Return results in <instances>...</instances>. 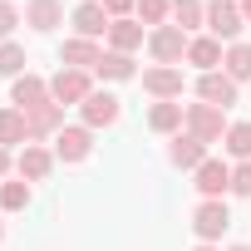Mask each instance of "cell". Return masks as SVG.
I'll list each match as a JSON object with an SVG mask.
<instances>
[{"mask_svg":"<svg viewBox=\"0 0 251 251\" xmlns=\"http://www.w3.org/2000/svg\"><path fill=\"white\" fill-rule=\"evenodd\" d=\"M182 128L212 148V143H222V138H226L231 123H226V108H212V103H202V99H197V103H187V123H182Z\"/></svg>","mask_w":251,"mask_h":251,"instance_id":"cell-1","label":"cell"},{"mask_svg":"<svg viewBox=\"0 0 251 251\" xmlns=\"http://www.w3.org/2000/svg\"><path fill=\"white\" fill-rule=\"evenodd\" d=\"M187 45H192V35L187 30H177L173 20L168 25H158V30H148V54H153V64H182L187 59Z\"/></svg>","mask_w":251,"mask_h":251,"instance_id":"cell-2","label":"cell"},{"mask_svg":"<svg viewBox=\"0 0 251 251\" xmlns=\"http://www.w3.org/2000/svg\"><path fill=\"white\" fill-rule=\"evenodd\" d=\"M231 226V207H226V197H202L197 207H192V231H197V241H222V231Z\"/></svg>","mask_w":251,"mask_h":251,"instance_id":"cell-3","label":"cell"},{"mask_svg":"<svg viewBox=\"0 0 251 251\" xmlns=\"http://www.w3.org/2000/svg\"><path fill=\"white\" fill-rule=\"evenodd\" d=\"M241 30H246V15H241L236 0H207V35H212V40L236 45Z\"/></svg>","mask_w":251,"mask_h":251,"instance_id":"cell-4","label":"cell"},{"mask_svg":"<svg viewBox=\"0 0 251 251\" xmlns=\"http://www.w3.org/2000/svg\"><path fill=\"white\" fill-rule=\"evenodd\" d=\"M89 94H94V74H84V69H59V74L50 79V99L64 103V108H69V103L79 108Z\"/></svg>","mask_w":251,"mask_h":251,"instance_id":"cell-5","label":"cell"},{"mask_svg":"<svg viewBox=\"0 0 251 251\" xmlns=\"http://www.w3.org/2000/svg\"><path fill=\"white\" fill-rule=\"evenodd\" d=\"M94 153V128H84V123H64L59 138H54V158L59 163H84Z\"/></svg>","mask_w":251,"mask_h":251,"instance_id":"cell-6","label":"cell"},{"mask_svg":"<svg viewBox=\"0 0 251 251\" xmlns=\"http://www.w3.org/2000/svg\"><path fill=\"white\" fill-rule=\"evenodd\" d=\"M69 25H74V35H79V40H99V35H108L113 15L99 5V0H84V5H74V10H69Z\"/></svg>","mask_w":251,"mask_h":251,"instance_id":"cell-7","label":"cell"},{"mask_svg":"<svg viewBox=\"0 0 251 251\" xmlns=\"http://www.w3.org/2000/svg\"><path fill=\"white\" fill-rule=\"evenodd\" d=\"M143 94H153V103L182 99V69H173V64H153V69H143Z\"/></svg>","mask_w":251,"mask_h":251,"instance_id":"cell-8","label":"cell"},{"mask_svg":"<svg viewBox=\"0 0 251 251\" xmlns=\"http://www.w3.org/2000/svg\"><path fill=\"white\" fill-rule=\"evenodd\" d=\"M236 94H241V84H236V79H226L222 69L197 74V99H202V103H212V108H231V103H236Z\"/></svg>","mask_w":251,"mask_h":251,"instance_id":"cell-9","label":"cell"},{"mask_svg":"<svg viewBox=\"0 0 251 251\" xmlns=\"http://www.w3.org/2000/svg\"><path fill=\"white\" fill-rule=\"evenodd\" d=\"M79 113H84V128H113V123H118V99L108 94V89H94L84 103H79Z\"/></svg>","mask_w":251,"mask_h":251,"instance_id":"cell-10","label":"cell"},{"mask_svg":"<svg viewBox=\"0 0 251 251\" xmlns=\"http://www.w3.org/2000/svg\"><path fill=\"white\" fill-rule=\"evenodd\" d=\"M207 158H212V153H207V143H202V138H192L187 128L168 143V163H173V168H182V173H197Z\"/></svg>","mask_w":251,"mask_h":251,"instance_id":"cell-11","label":"cell"},{"mask_svg":"<svg viewBox=\"0 0 251 251\" xmlns=\"http://www.w3.org/2000/svg\"><path fill=\"white\" fill-rule=\"evenodd\" d=\"M54 148H40V143H25L20 148V158H15V173L25 177V182H45L50 173H54Z\"/></svg>","mask_w":251,"mask_h":251,"instance_id":"cell-12","label":"cell"},{"mask_svg":"<svg viewBox=\"0 0 251 251\" xmlns=\"http://www.w3.org/2000/svg\"><path fill=\"white\" fill-rule=\"evenodd\" d=\"M192 187H197L202 197H226V192H231V163L207 158V163L192 173Z\"/></svg>","mask_w":251,"mask_h":251,"instance_id":"cell-13","label":"cell"},{"mask_svg":"<svg viewBox=\"0 0 251 251\" xmlns=\"http://www.w3.org/2000/svg\"><path fill=\"white\" fill-rule=\"evenodd\" d=\"M59 59H64V69H84V74H94L99 59H103V50H99V40H79V35H69L64 50H59Z\"/></svg>","mask_w":251,"mask_h":251,"instance_id":"cell-14","label":"cell"},{"mask_svg":"<svg viewBox=\"0 0 251 251\" xmlns=\"http://www.w3.org/2000/svg\"><path fill=\"white\" fill-rule=\"evenodd\" d=\"M10 103H15L20 113H30V108L50 103V79H40V74H20V79L10 84Z\"/></svg>","mask_w":251,"mask_h":251,"instance_id":"cell-15","label":"cell"},{"mask_svg":"<svg viewBox=\"0 0 251 251\" xmlns=\"http://www.w3.org/2000/svg\"><path fill=\"white\" fill-rule=\"evenodd\" d=\"M30 118V143H40V138H59V128H64V103H40V108H30L25 113Z\"/></svg>","mask_w":251,"mask_h":251,"instance_id":"cell-16","label":"cell"},{"mask_svg":"<svg viewBox=\"0 0 251 251\" xmlns=\"http://www.w3.org/2000/svg\"><path fill=\"white\" fill-rule=\"evenodd\" d=\"M25 25L40 30V35L59 30L64 25V0H25Z\"/></svg>","mask_w":251,"mask_h":251,"instance_id":"cell-17","label":"cell"},{"mask_svg":"<svg viewBox=\"0 0 251 251\" xmlns=\"http://www.w3.org/2000/svg\"><path fill=\"white\" fill-rule=\"evenodd\" d=\"M182 123H187V108H182L177 99H168V103H153V108H148V128H153V133H163V138H177V133H182Z\"/></svg>","mask_w":251,"mask_h":251,"instance_id":"cell-18","label":"cell"},{"mask_svg":"<svg viewBox=\"0 0 251 251\" xmlns=\"http://www.w3.org/2000/svg\"><path fill=\"white\" fill-rule=\"evenodd\" d=\"M222 40H212V35H192V45H187V64L197 69V74H212V69H222Z\"/></svg>","mask_w":251,"mask_h":251,"instance_id":"cell-19","label":"cell"},{"mask_svg":"<svg viewBox=\"0 0 251 251\" xmlns=\"http://www.w3.org/2000/svg\"><path fill=\"white\" fill-rule=\"evenodd\" d=\"M103 40H108V50H118V54H133L138 45H148V30H143V25L128 15V20H113Z\"/></svg>","mask_w":251,"mask_h":251,"instance_id":"cell-20","label":"cell"},{"mask_svg":"<svg viewBox=\"0 0 251 251\" xmlns=\"http://www.w3.org/2000/svg\"><path fill=\"white\" fill-rule=\"evenodd\" d=\"M25 143H30V118H25L15 103L0 108V148L10 153V148H25Z\"/></svg>","mask_w":251,"mask_h":251,"instance_id":"cell-21","label":"cell"},{"mask_svg":"<svg viewBox=\"0 0 251 251\" xmlns=\"http://www.w3.org/2000/svg\"><path fill=\"white\" fill-rule=\"evenodd\" d=\"M138 69H133V54H118V50H103V59H99V69H94V79H108V84H123V79H133Z\"/></svg>","mask_w":251,"mask_h":251,"instance_id":"cell-22","label":"cell"},{"mask_svg":"<svg viewBox=\"0 0 251 251\" xmlns=\"http://www.w3.org/2000/svg\"><path fill=\"white\" fill-rule=\"evenodd\" d=\"M222 74L226 79H236V84H246L251 79V45H226V54H222Z\"/></svg>","mask_w":251,"mask_h":251,"instance_id":"cell-23","label":"cell"},{"mask_svg":"<svg viewBox=\"0 0 251 251\" xmlns=\"http://www.w3.org/2000/svg\"><path fill=\"white\" fill-rule=\"evenodd\" d=\"M173 25L177 30H202L207 25V5H202V0H173Z\"/></svg>","mask_w":251,"mask_h":251,"instance_id":"cell-24","label":"cell"},{"mask_svg":"<svg viewBox=\"0 0 251 251\" xmlns=\"http://www.w3.org/2000/svg\"><path fill=\"white\" fill-rule=\"evenodd\" d=\"M222 148H226L236 163H251V118L231 123V128H226V138H222Z\"/></svg>","mask_w":251,"mask_h":251,"instance_id":"cell-25","label":"cell"},{"mask_svg":"<svg viewBox=\"0 0 251 251\" xmlns=\"http://www.w3.org/2000/svg\"><path fill=\"white\" fill-rule=\"evenodd\" d=\"M133 20H138V25H148V30L168 25V20H173V0H138V10H133Z\"/></svg>","mask_w":251,"mask_h":251,"instance_id":"cell-26","label":"cell"},{"mask_svg":"<svg viewBox=\"0 0 251 251\" xmlns=\"http://www.w3.org/2000/svg\"><path fill=\"white\" fill-rule=\"evenodd\" d=\"M30 207V182H0V212H25Z\"/></svg>","mask_w":251,"mask_h":251,"instance_id":"cell-27","label":"cell"},{"mask_svg":"<svg viewBox=\"0 0 251 251\" xmlns=\"http://www.w3.org/2000/svg\"><path fill=\"white\" fill-rule=\"evenodd\" d=\"M25 64H30V59H25V50H20L15 40H5V45H0V74H5V79H20V74H30Z\"/></svg>","mask_w":251,"mask_h":251,"instance_id":"cell-28","label":"cell"},{"mask_svg":"<svg viewBox=\"0 0 251 251\" xmlns=\"http://www.w3.org/2000/svg\"><path fill=\"white\" fill-rule=\"evenodd\" d=\"M15 25H25V15L10 5V0H0V45H5V40L15 35Z\"/></svg>","mask_w":251,"mask_h":251,"instance_id":"cell-29","label":"cell"},{"mask_svg":"<svg viewBox=\"0 0 251 251\" xmlns=\"http://www.w3.org/2000/svg\"><path fill=\"white\" fill-rule=\"evenodd\" d=\"M231 192L236 197H251V163H236L231 168Z\"/></svg>","mask_w":251,"mask_h":251,"instance_id":"cell-30","label":"cell"},{"mask_svg":"<svg viewBox=\"0 0 251 251\" xmlns=\"http://www.w3.org/2000/svg\"><path fill=\"white\" fill-rule=\"evenodd\" d=\"M99 5H103V10L113 15V20H128V15L138 10V0H99Z\"/></svg>","mask_w":251,"mask_h":251,"instance_id":"cell-31","label":"cell"},{"mask_svg":"<svg viewBox=\"0 0 251 251\" xmlns=\"http://www.w3.org/2000/svg\"><path fill=\"white\" fill-rule=\"evenodd\" d=\"M10 168H15V158H10L5 148H0V182H5V177H10Z\"/></svg>","mask_w":251,"mask_h":251,"instance_id":"cell-32","label":"cell"},{"mask_svg":"<svg viewBox=\"0 0 251 251\" xmlns=\"http://www.w3.org/2000/svg\"><path fill=\"white\" fill-rule=\"evenodd\" d=\"M236 5H241V15H246V25H251V0H236Z\"/></svg>","mask_w":251,"mask_h":251,"instance_id":"cell-33","label":"cell"},{"mask_svg":"<svg viewBox=\"0 0 251 251\" xmlns=\"http://www.w3.org/2000/svg\"><path fill=\"white\" fill-rule=\"evenodd\" d=\"M192 251H222V246H212V241H197V246H192Z\"/></svg>","mask_w":251,"mask_h":251,"instance_id":"cell-34","label":"cell"},{"mask_svg":"<svg viewBox=\"0 0 251 251\" xmlns=\"http://www.w3.org/2000/svg\"><path fill=\"white\" fill-rule=\"evenodd\" d=\"M226 251H251V246H246V241H236V246H226Z\"/></svg>","mask_w":251,"mask_h":251,"instance_id":"cell-35","label":"cell"},{"mask_svg":"<svg viewBox=\"0 0 251 251\" xmlns=\"http://www.w3.org/2000/svg\"><path fill=\"white\" fill-rule=\"evenodd\" d=\"M0 241H5V226H0Z\"/></svg>","mask_w":251,"mask_h":251,"instance_id":"cell-36","label":"cell"}]
</instances>
